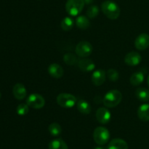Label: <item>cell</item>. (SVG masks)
Instances as JSON below:
<instances>
[{
	"mask_svg": "<svg viewBox=\"0 0 149 149\" xmlns=\"http://www.w3.org/2000/svg\"><path fill=\"white\" fill-rule=\"evenodd\" d=\"M26 104L29 107L34 109H41L45 105V99L39 93H31L28 96Z\"/></svg>",
	"mask_w": 149,
	"mask_h": 149,
	"instance_id": "8992f818",
	"label": "cell"
},
{
	"mask_svg": "<svg viewBox=\"0 0 149 149\" xmlns=\"http://www.w3.org/2000/svg\"><path fill=\"white\" fill-rule=\"evenodd\" d=\"M106 72L102 69H98L93 72L92 74V82L96 86H100L104 83L106 80Z\"/></svg>",
	"mask_w": 149,
	"mask_h": 149,
	"instance_id": "8fae6325",
	"label": "cell"
},
{
	"mask_svg": "<svg viewBox=\"0 0 149 149\" xmlns=\"http://www.w3.org/2000/svg\"><path fill=\"white\" fill-rule=\"evenodd\" d=\"M111 114L106 108H100L96 111V119L102 124H106L111 121Z\"/></svg>",
	"mask_w": 149,
	"mask_h": 149,
	"instance_id": "ba28073f",
	"label": "cell"
},
{
	"mask_svg": "<svg viewBox=\"0 0 149 149\" xmlns=\"http://www.w3.org/2000/svg\"><path fill=\"white\" fill-rule=\"evenodd\" d=\"M107 76L108 78L113 82L117 81L119 78V72L114 69H109L107 72Z\"/></svg>",
	"mask_w": 149,
	"mask_h": 149,
	"instance_id": "4316f807",
	"label": "cell"
},
{
	"mask_svg": "<svg viewBox=\"0 0 149 149\" xmlns=\"http://www.w3.org/2000/svg\"><path fill=\"white\" fill-rule=\"evenodd\" d=\"M78 67L83 72H91L95 68V64L89 58H83L78 61Z\"/></svg>",
	"mask_w": 149,
	"mask_h": 149,
	"instance_id": "5bb4252c",
	"label": "cell"
},
{
	"mask_svg": "<svg viewBox=\"0 0 149 149\" xmlns=\"http://www.w3.org/2000/svg\"><path fill=\"white\" fill-rule=\"evenodd\" d=\"M135 96L139 100L147 102L149 100V90L146 88H138L135 91Z\"/></svg>",
	"mask_w": 149,
	"mask_h": 149,
	"instance_id": "44dd1931",
	"label": "cell"
},
{
	"mask_svg": "<svg viewBox=\"0 0 149 149\" xmlns=\"http://www.w3.org/2000/svg\"><path fill=\"white\" fill-rule=\"evenodd\" d=\"M84 0H68L65 4V10L71 16H77L81 13L84 7Z\"/></svg>",
	"mask_w": 149,
	"mask_h": 149,
	"instance_id": "3957f363",
	"label": "cell"
},
{
	"mask_svg": "<svg viewBox=\"0 0 149 149\" xmlns=\"http://www.w3.org/2000/svg\"><path fill=\"white\" fill-rule=\"evenodd\" d=\"M144 77V73L143 72H136L130 77V83L134 86H139L143 82Z\"/></svg>",
	"mask_w": 149,
	"mask_h": 149,
	"instance_id": "ffe728a7",
	"label": "cell"
},
{
	"mask_svg": "<svg viewBox=\"0 0 149 149\" xmlns=\"http://www.w3.org/2000/svg\"><path fill=\"white\" fill-rule=\"evenodd\" d=\"M93 45L87 41H81L76 46V53L81 58L89 56L93 53Z\"/></svg>",
	"mask_w": 149,
	"mask_h": 149,
	"instance_id": "52a82bcc",
	"label": "cell"
},
{
	"mask_svg": "<svg viewBox=\"0 0 149 149\" xmlns=\"http://www.w3.org/2000/svg\"><path fill=\"white\" fill-rule=\"evenodd\" d=\"M77 107L78 110L81 113L84 114V115H87V114H90L91 112V105H90V104L88 102H87L84 99H80V100H79L77 104Z\"/></svg>",
	"mask_w": 149,
	"mask_h": 149,
	"instance_id": "e0dca14e",
	"label": "cell"
},
{
	"mask_svg": "<svg viewBox=\"0 0 149 149\" xmlns=\"http://www.w3.org/2000/svg\"><path fill=\"white\" fill-rule=\"evenodd\" d=\"M48 72L52 77L61 78L63 75L64 71L63 67L60 64L53 63V64H51L48 67Z\"/></svg>",
	"mask_w": 149,
	"mask_h": 149,
	"instance_id": "4fadbf2b",
	"label": "cell"
},
{
	"mask_svg": "<svg viewBox=\"0 0 149 149\" xmlns=\"http://www.w3.org/2000/svg\"><path fill=\"white\" fill-rule=\"evenodd\" d=\"M138 116L144 122L149 121V104H143L138 108Z\"/></svg>",
	"mask_w": 149,
	"mask_h": 149,
	"instance_id": "2e32d148",
	"label": "cell"
},
{
	"mask_svg": "<svg viewBox=\"0 0 149 149\" xmlns=\"http://www.w3.org/2000/svg\"><path fill=\"white\" fill-rule=\"evenodd\" d=\"M13 93L15 99L18 100H22L26 98L27 95V91L26 87L22 83H16L13 89Z\"/></svg>",
	"mask_w": 149,
	"mask_h": 149,
	"instance_id": "7c38bea8",
	"label": "cell"
},
{
	"mask_svg": "<svg viewBox=\"0 0 149 149\" xmlns=\"http://www.w3.org/2000/svg\"><path fill=\"white\" fill-rule=\"evenodd\" d=\"M147 82H148V86H149V74H148V79H147Z\"/></svg>",
	"mask_w": 149,
	"mask_h": 149,
	"instance_id": "f546056e",
	"label": "cell"
},
{
	"mask_svg": "<svg viewBox=\"0 0 149 149\" xmlns=\"http://www.w3.org/2000/svg\"><path fill=\"white\" fill-rule=\"evenodd\" d=\"M93 1H94V0H84V3L87 4H90L91 3H93Z\"/></svg>",
	"mask_w": 149,
	"mask_h": 149,
	"instance_id": "83f0119b",
	"label": "cell"
},
{
	"mask_svg": "<svg viewBox=\"0 0 149 149\" xmlns=\"http://www.w3.org/2000/svg\"><path fill=\"white\" fill-rule=\"evenodd\" d=\"M56 102L62 108H71L77 103V98L71 93H61L57 96Z\"/></svg>",
	"mask_w": 149,
	"mask_h": 149,
	"instance_id": "5b68a950",
	"label": "cell"
},
{
	"mask_svg": "<svg viewBox=\"0 0 149 149\" xmlns=\"http://www.w3.org/2000/svg\"><path fill=\"white\" fill-rule=\"evenodd\" d=\"M93 139L97 144L103 145L109 141L110 132L106 127H98L94 130Z\"/></svg>",
	"mask_w": 149,
	"mask_h": 149,
	"instance_id": "277c9868",
	"label": "cell"
},
{
	"mask_svg": "<svg viewBox=\"0 0 149 149\" xmlns=\"http://www.w3.org/2000/svg\"><path fill=\"white\" fill-rule=\"evenodd\" d=\"M29 106L27 104H19V105H17V108H16V112H17V113L19 115H21V116L26 115L29 111Z\"/></svg>",
	"mask_w": 149,
	"mask_h": 149,
	"instance_id": "484cf974",
	"label": "cell"
},
{
	"mask_svg": "<svg viewBox=\"0 0 149 149\" xmlns=\"http://www.w3.org/2000/svg\"><path fill=\"white\" fill-rule=\"evenodd\" d=\"M49 149H68V148L64 140L61 138H57L49 143Z\"/></svg>",
	"mask_w": 149,
	"mask_h": 149,
	"instance_id": "ac0fdd59",
	"label": "cell"
},
{
	"mask_svg": "<svg viewBox=\"0 0 149 149\" xmlns=\"http://www.w3.org/2000/svg\"><path fill=\"white\" fill-rule=\"evenodd\" d=\"M49 134L54 137H57V136L60 135L62 132V128H61V125L58 123H52L49 126Z\"/></svg>",
	"mask_w": 149,
	"mask_h": 149,
	"instance_id": "603a6c76",
	"label": "cell"
},
{
	"mask_svg": "<svg viewBox=\"0 0 149 149\" xmlns=\"http://www.w3.org/2000/svg\"><path fill=\"white\" fill-rule=\"evenodd\" d=\"M1 92H0V99H1Z\"/></svg>",
	"mask_w": 149,
	"mask_h": 149,
	"instance_id": "4dcf8cb0",
	"label": "cell"
},
{
	"mask_svg": "<svg viewBox=\"0 0 149 149\" xmlns=\"http://www.w3.org/2000/svg\"><path fill=\"white\" fill-rule=\"evenodd\" d=\"M135 46L139 51H144L149 47V35L142 33L138 35L135 40Z\"/></svg>",
	"mask_w": 149,
	"mask_h": 149,
	"instance_id": "9c48e42d",
	"label": "cell"
},
{
	"mask_svg": "<svg viewBox=\"0 0 149 149\" xmlns=\"http://www.w3.org/2000/svg\"><path fill=\"white\" fill-rule=\"evenodd\" d=\"M122 99V94L119 91L113 89L108 91L103 97V104L107 108H115L119 105Z\"/></svg>",
	"mask_w": 149,
	"mask_h": 149,
	"instance_id": "7a4b0ae2",
	"label": "cell"
},
{
	"mask_svg": "<svg viewBox=\"0 0 149 149\" xmlns=\"http://www.w3.org/2000/svg\"><path fill=\"white\" fill-rule=\"evenodd\" d=\"M61 26L63 30L65 31V32H68V31L71 30L72 28L74 27V21L71 18L65 17L61 21Z\"/></svg>",
	"mask_w": 149,
	"mask_h": 149,
	"instance_id": "7402d4cb",
	"label": "cell"
},
{
	"mask_svg": "<svg viewBox=\"0 0 149 149\" xmlns=\"http://www.w3.org/2000/svg\"><path fill=\"white\" fill-rule=\"evenodd\" d=\"M142 58L139 53L136 52V51H131V52L128 53L125 57V62L126 63L127 65L132 66H137L141 63Z\"/></svg>",
	"mask_w": 149,
	"mask_h": 149,
	"instance_id": "30bf717a",
	"label": "cell"
},
{
	"mask_svg": "<svg viewBox=\"0 0 149 149\" xmlns=\"http://www.w3.org/2000/svg\"><path fill=\"white\" fill-rule=\"evenodd\" d=\"M101 10L105 15L111 20L117 19L121 13L119 7L113 1H106L102 3Z\"/></svg>",
	"mask_w": 149,
	"mask_h": 149,
	"instance_id": "6da1fadb",
	"label": "cell"
},
{
	"mask_svg": "<svg viewBox=\"0 0 149 149\" xmlns=\"http://www.w3.org/2000/svg\"><path fill=\"white\" fill-rule=\"evenodd\" d=\"M99 14V8L96 5H92L87 10V15L89 18H95Z\"/></svg>",
	"mask_w": 149,
	"mask_h": 149,
	"instance_id": "d4e9b609",
	"label": "cell"
},
{
	"mask_svg": "<svg viewBox=\"0 0 149 149\" xmlns=\"http://www.w3.org/2000/svg\"><path fill=\"white\" fill-rule=\"evenodd\" d=\"M63 61L67 65L73 66L75 65V64H78V59H77V57L74 54L71 53H65L63 56Z\"/></svg>",
	"mask_w": 149,
	"mask_h": 149,
	"instance_id": "cb8c5ba5",
	"label": "cell"
},
{
	"mask_svg": "<svg viewBox=\"0 0 149 149\" xmlns=\"http://www.w3.org/2000/svg\"><path fill=\"white\" fill-rule=\"evenodd\" d=\"M76 24L80 29H87L90 27V22L87 17L84 15H79L76 19Z\"/></svg>",
	"mask_w": 149,
	"mask_h": 149,
	"instance_id": "d6986e66",
	"label": "cell"
},
{
	"mask_svg": "<svg viewBox=\"0 0 149 149\" xmlns=\"http://www.w3.org/2000/svg\"><path fill=\"white\" fill-rule=\"evenodd\" d=\"M108 149H128V145L127 142L122 139H113L109 143Z\"/></svg>",
	"mask_w": 149,
	"mask_h": 149,
	"instance_id": "9a60e30c",
	"label": "cell"
},
{
	"mask_svg": "<svg viewBox=\"0 0 149 149\" xmlns=\"http://www.w3.org/2000/svg\"><path fill=\"white\" fill-rule=\"evenodd\" d=\"M94 149H105V148L102 147V146H97V147L95 148Z\"/></svg>",
	"mask_w": 149,
	"mask_h": 149,
	"instance_id": "f1b7e54d",
	"label": "cell"
}]
</instances>
